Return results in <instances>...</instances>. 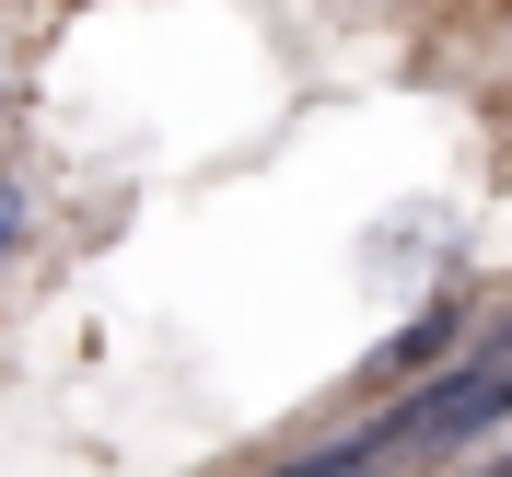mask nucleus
<instances>
[{
  "label": "nucleus",
  "instance_id": "nucleus-1",
  "mask_svg": "<svg viewBox=\"0 0 512 477\" xmlns=\"http://www.w3.org/2000/svg\"><path fill=\"white\" fill-rule=\"evenodd\" d=\"M501 419H512V361L478 350V361H443L396 419H373V443L384 454H408V443H478V431H501Z\"/></svg>",
  "mask_w": 512,
  "mask_h": 477
},
{
  "label": "nucleus",
  "instance_id": "nucleus-2",
  "mask_svg": "<svg viewBox=\"0 0 512 477\" xmlns=\"http://www.w3.org/2000/svg\"><path fill=\"white\" fill-rule=\"evenodd\" d=\"M454 338H466V303H431L419 326H396V338H384V361H373V373H419V361H443Z\"/></svg>",
  "mask_w": 512,
  "mask_h": 477
},
{
  "label": "nucleus",
  "instance_id": "nucleus-3",
  "mask_svg": "<svg viewBox=\"0 0 512 477\" xmlns=\"http://www.w3.org/2000/svg\"><path fill=\"white\" fill-rule=\"evenodd\" d=\"M24 222H35V198H24V187H12V175H0V256L24 245Z\"/></svg>",
  "mask_w": 512,
  "mask_h": 477
}]
</instances>
